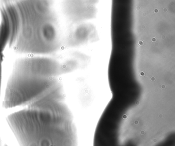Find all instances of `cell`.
Returning a JSON list of instances; mask_svg holds the SVG:
<instances>
[{"instance_id": "obj_1", "label": "cell", "mask_w": 175, "mask_h": 146, "mask_svg": "<svg viewBox=\"0 0 175 146\" xmlns=\"http://www.w3.org/2000/svg\"><path fill=\"white\" fill-rule=\"evenodd\" d=\"M60 88L55 77H47L13 69L7 84L4 106L30 105L47 99H56Z\"/></svg>"}, {"instance_id": "obj_2", "label": "cell", "mask_w": 175, "mask_h": 146, "mask_svg": "<svg viewBox=\"0 0 175 146\" xmlns=\"http://www.w3.org/2000/svg\"><path fill=\"white\" fill-rule=\"evenodd\" d=\"M13 69L47 77H56L59 72L58 63L56 60L40 56L17 59Z\"/></svg>"}, {"instance_id": "obj_3", "label": "cell", "mask_w": 175, "mask_h": 146, "mask_svg": "<svg viewBox=\"0 0 175 146\" xmlns=\"http://www.w3.org/2000/svg\"><path fill=\"white\" fill-rule=\"evenodd\" d=\"M1 81H2V66H1V63L0 64V89H1V82H2Z\"/></svg>"}]
</instances>
